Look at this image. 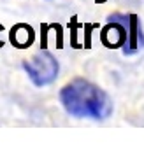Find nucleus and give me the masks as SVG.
<instances>
[{
	"mask_svg": "<svg viewBox=\"0 0 144 147\" xmlns=\"http://www.w3.org/2000/svg\"><path fill=\"white\" fill-rule=\"evenodd\" d=\"M98 2H105V0H97V4H98Z\"/></svg>",
	"mask_w": 144,
	"mask_h": 147,
	"instance_id": "nucleus-9",
	"label": "nucleus"
},
{
	"mask_svg": "<svg viewBox=\"0 0 144 147\" xmlns=\"http://www.w3.org/2000/svg\"><path fill=\"white\" fill-rule=\"evenodd\" d=\"M93 28H97V25H90V23L84 25V49L92 47V30Z\"/></svg>",
	"mask_w": 144,
	"mask_h": 147,
	"instance_id": "nucleus-7",
	"label": "nucleus"
},
{
	"mask_svg": "<svg viewBox=\"0 0 144 147\" xmlns=\"http://www.w3.org/2000/svg\"><path fill=\"white\" fill-rule=\"evenodd\" d=\"M63 109L77 119L104 121L113 114V100L102 88L86 79H74L60 89Z\"/></svg>",
	"mask_w": 144,
	"mask_h": 147,
	"instance_id": "nucleus-1",
	"label": "nucleus"
},
{
	"mask_svg": "<svg viewBox=\"0 0 144 147\" xmlns=\"http://www.w3.org/2000/svg\"><path fill=\"white\" fill-rule=\"evenodd\" d=\"M23 68L35 86L51 84L58 77V72H60L58 60L51 53H48L46 49H41L32 58L23 60Z\"/></svg>",
	"mask_w": 144,
	"mask_h": 147,
	"instance_id": "nucleus-2",
	"label": "nucleus"
},
{
	"mask_svg": "<svg viewBox=\"0 0 144 147\" xmlns=\"http://www.w3.org/2000/svg\"><path fill=\"white\" fill-rule=\"evenodd\" d=\"M35 40V32L26 23H18L9 32V42L18 49H26Z\"/></svg>",
	"mask_w": 144,
	"mask_h": 147,
	"instance_id": "nucleus-5",
	"label": "nucleus"
},
{
	"mask_svg": "<svg viewBox=\"0 0 144 147\" xmlns=\"http://www.w3.org/2000/svg\"><path fill=\"white\" fill-rule=\"evenodd\" d=\"M2 32H4V26H2V25H0V33H2ZM2 46H4V40H2V39H0V47H2Z\"/></svg>",
	"mask_w": 144,
	"mask_h": 147,
	"instance_id": "nucleus-8",
	"label": "nucleus"
},
{
	"mask_svg": "<svg viewBox=\"0 0 144 147\" xmlns=\"http://www.w3.org/2000/svg\"><path fill=\"white\" fill-rule=\"evenodd\" d=\"M125 23H127L128 37H127V42L123 46V53L132 54V53H137L139 49L144 47V33H142L141 20H139L137 14H125Z\"/></svg>",
	"mask_w": 144,
	"mask_h": 147,
	"instance_id": "nucleus-4",
	"label": "nucleus"
},
{
	"mask_svg": "<svg viewBox=\"0 0 144 147\" xmlns=\"http://www.w3.org/2000/svg\"><path fill=\"white\" fill-rule=\"evenodd\" d=\"M81 25L77 23V16H72L70 18V23H69V28H70V44H72V47H79V44H77V28H79Z\"/></svg>",
	"mask_w": 144,
	"mask_h": 147,
	"instance_id": "nucleus-6",
	"label": "nucleus"
},
{
	"mask_svg": "<svg viewBox=\"0 0 144 147\" xmlns=\"http://www.w3.org/2000/svg\"><path fill=\"white\" fill-rule=\"evenodd\" d=\"M127 37H128V30H127V23H125V14L109 16V21L100 32V42L109 49H118L125 46Z\"/></svg>",
	"mask_w": 144,
	"mask_h": 147,
	"instance_id": "nucleus-3",
	"label": "nucleus"
}]
</instances>
